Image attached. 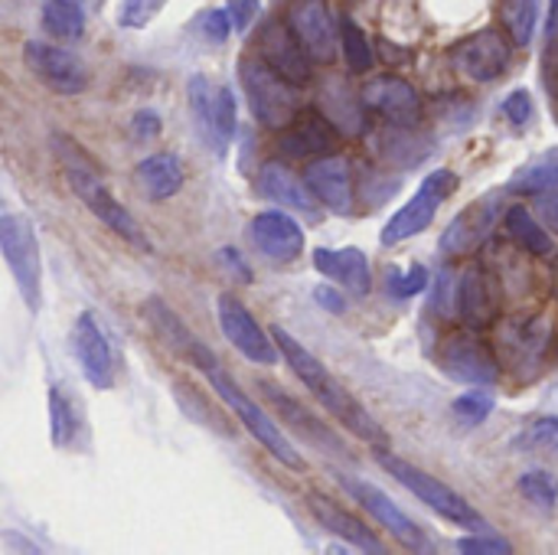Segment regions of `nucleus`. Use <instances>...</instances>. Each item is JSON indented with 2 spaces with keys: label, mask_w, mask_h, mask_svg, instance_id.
Segmentation results:
<instances>
[{
  "label": "nucleus",
  "mask_w": 558,
  "mask_h": 555,
  "mask_svg": "<svg viewBox=\"0 0 558 555\" xmlns=\"http://www.w3.org/2000/svg\"><path fill=\"white\" fill-rule=\"evenodd\" d=\"M340 49H343V59H347V69L350 72H369L373 62H376L369 36L350 16L340 20Z\"/></svg>",
  "instance_id": "nucleus-35"
},
{
  "label": "nucleus",
  "mask_w": 558,
  "mask_h": 555,
  "mask_svg": "<svg viewBox=\"0 0 558 555\" xmlns=\"http://www.w3.org/2000/svg\"><path fill=\"white\" fill-rule=\"evenodd\" d=\"M307 186L317 193V200L330 213H350L356 200V180H353V164L340 154L317 157L307 170Z\"/></svg>",
  "instance_id": "nucleus-22"
},
{
  "label": "nucleus",
  "mask_w": 558,
  "mask_h": 555,
  "mask_svg": "<svg viewBox=\"0 0 558 555\" xmlns=\"http://www.w3.org/2000/svg\"><path fill=\"white\" fill-rule=\"evenodd\" d=\"M314 268L324 278H333L337 285H343L350 294H369L373 288V268L363 249L347 245V249H314Z\"/></svg>",
  "instance_id": "nucleus-24"
},
{
  "label": "nucleus",
  "mask_w": 558,
  "mask_h": 555,
  "mask_svg": "<svg viewBox=\"0 0 558 555\" xmlns=\"http://www.w3.org/2000/svg\"><path fill=\"white\" fill-rule=\"evenodd\" d=\"M553 321L546 314H533L526 321H513L504 330V353L513 360L517 370H536L549 350Z\"/></svg>",
  "instance_id": "nucleus-25"
},
{
  "label": "nucleus",
  "mask_w": 558,
  "mask_h": 555,
  "mask_svg": "<svg viewBox=\"0 0 558 555\" xmlns=\"http://www.w3.org/2000/svg\"><path fill=\"white\" fill-rule=\"evenodd\" d=\"M314 298H317V301H320V307H327L330 314H343V311H347V301H343L333 288H327V285L314 288Z\"/></svg>",
  "instance_id": "nucleus-47"
},
{
  "label": "nucleus",
  "mask_w": 558,
  "mask_h": 555,
  "mask_svg": "<svg viewBox=\"0 0 558 555\" xmlns=\"http://www.w3.org/2000/svg\"><path fill=\"white\" fill-rule=\"evenodd\" d=\"M441 370L464 386H494L500 379V360L477 330L451 334L441 343Z\"/></svg>",
  "instance_id": "nucleus-10"
},
{
  "label": "nucleus",
  "mask_w": 558,
  "mask_h": 555,
  "mask_svg": "<svg viewBox=\"0 0 558 555\" xmlns=\"http://www.w3.org/2000/svg\"><path fill=\"white\" fill-rule=\"evenodd\" d=\"M513 193L523 196H543V193H556L558 190V147H549L543 154H536L533 160H526L513 180H510Z\"/></svg>",
  "instance_id": "nucleus-29"
},
{
  "label": "nucleus",
  "mask_w": 558,
  "mask_h": 555,
  "mask_svg": "<svg viewBox=\"0 0 558 555\" xmlns=\"http://www.w3.org/2000/svg\"><path fill=\"white\" fill-rule=\"evenodd\" d=\"M454 304H458V317L468 330H490L497 324V311H500V294L494 285V275L481 265L471 262L454 288Z\"/></svg>",
  "instance_id": "nucleus-15"
},
{
  "label": "nucleus",
  "mask_w": 558,
  "mask_h": 555,
  "mask_svg": "<svg viewBox=\"0 0 558 555\" xmlns=\"http://www.w3.org/2000/svg\"><path fill=\"white\" fill-rule=\"evenodd\" d=\"M307 507H311L314 520H317L327 533H333L337 540H343V543H350V546H356V550H363V553H386L383 543H379V536H376L363 520H356L353 514H347L343 507H337L330 497L311 494V497H307Z\"/></svg>",
  "instance_id": "nucleus-26"
},
{
  "label": "nucleus",
  "mask_w": 558,
  "mask_h": 555,
  "mask_svg": "<svg viewBox=\"0 0 558 555\" xmlns=\"http://www.w3.org/2000/svg\"><path fill=\"white\" fill-rule=\"evenodd\" d=\"M23 59H26V69L52 92L59 95H78L85 85H88V69L85 62L62 49V46H52V43H26L23 46Z\"/></svg>",
  "instance_id": "nucleus-12"
},
{
  "label": "nucleus",
  "mask_w": 558,
  "mask_h": 555,
  "mask_svg": "<svg viewBox=\"0 0 558 555\" xmlns=\"http://www.w3.org/2000/svg\"><path fill=\"white\" fill-rule=\"evenodd\" d=\"M258 389H262V396L271 402V409H278V415L288 422V429H291L294 435H304V438H307L311 445H317L320 451L347 455V448L340 445V438H337L327 425H320V419H314L294 396H288L281 386H275V379H262Z\"/></svg>",
  "instance_id": "nucleus-23"
},
{
  "label": "nucleus",
  "mask_w": 558,
  "mask_h": 555,
  "mask_svg": "<svg viewBox=\"0 0 558 555\" xmlns=\"http://www.w3.org/2000/svg\"><path fill=\"white\" fill-rule=\"evenodd\" d=\"M500 213H504V196H500V193H487V196H481L477 203H471V206H468L464 213H458V216L451 219V226L445 229V236H441V255L461 258V255L477 252V249L490 239V232H494Z\"/></svg>",
  "instance_id": "nucleus-13"
},
{
  "label": "nucleus",
  "mask_w": 558,
  "mask_h": 555,
  "mask_svg": "<svg viewBox=\"0 0 558 555\" xmlns=\"http://www.w3.org/2000/svg\"><path fill=\"white\" fill-rule=\"evenodd\" d=\"M229 16H232L235 33H245L252 20L258 16V0H229Z\"/></svg>",
  "instance_id": "nucleus-46"
},
{
  "label": "nucleus",
  "mask_w": 558,
  "mask_h": 555,
  "mask_svg": "<svg viewBox=\"0 0 558 555\" xmlns=\"http://www.w3.org/2000/svg\"><path fill=\"white\" fill-rule=\"evenodd\" d=\"M75 432H78V419L69 396L62 389H49V442L56 448H69L75 442Z\"/></svg>",
  "instance_id": "nucleus-36"
},
{
  "label": "nucleus",
  "mask_w": 558,
  "mask_h": 555,
  "mask_svg": "<svg viewBox=\"0 0 558 555\" xmlns=\"http://www.w3.org/2000/svg\"><path fill=\"white\" fill-rule=\"evenodd\" d=\"M458 190V177L451 170H432L422 186L415 190V196L383 226V245H399L418 232H425L435 219V213L441 209V203Z\"/></svg>",
  "instance_id": "nucleus-8"
},
{
  "label": "nucleus",
  "mask_w": 558,
  "mask_h": 555,
  "mask_svg": "<svg viewBox=\"0 0 558 555\" xmlns=\"http://www.w3.org/2000/svg\"><path fill=\"white\" fill-rule=\"evenodd\" d=\"M271 334H275V340H278V347H281V357L288 360V366L294 370V376L314 393V399L333 415V419H340L356 438H363V442H369V445H376V448H386V442H389V435H386V429L369 415V409L298 340V337H291L284 327H271Z\"/></svg>",
  "instance_id": "nucleus-1"
},
{
  "label": "nucleus",
  "mask_w": 558,
  "mask_h": 555,
  "mask_svg": "<svg viewBox=\"0 0 558 555\" xmlns=\"http://www.w3.org/2000/svg\"><path fill=\"white\" fill-rule=\"evenodd\" d=\"M504 114H507L513 124H526V121L533 118V98H530V92H523V88L510 92L507 101H504Z\"/></svg>",
  "instance_id": "nucleus-45"
},
{
  "label": "nucleus",
  "mask_w": 558,
  "mask_h": 555,
  "mask_svg": "<svg viewBox=\"0 0 558 555\" xmlns=\"http://www.w3.org/2000/svg\"><path fill=\"white\" fill-rule=\"evenodd\" d=\"M163 7H167V0H121L118 23L124 29H144Z\"/></svg>",
  "instance_id": "nucleus-39"
},
{
  "label": "nucleus",
  "mask_w": 558,
  "mask_h": 555,
  "mask_svg": "<svg viewBox=\"0 0 558 555\" xmlns=\"http://www.w3.org/2000/svg\"><path fill=\"white\" fill-rule=\"evenodd\" d=\"M43 26L56 39H78L85 33V10L72 0H46L43 3Z\"/></svg>",
  "instance_id": "nucleus-33"
},
{
  "label": "nucleus",
  "mask_w": 558,
  "mask_h": 555,
  "mask_svg": "<svg viewBox=\"0 0 558 555\" xmlns=\"http://www.w3.org/2000/svg\"><path fill=\"white\" fill-rule=\"evenodd\" d=\"M0 249H3V262L16 281L23 304L36 314L43 304V255H39L33 222L7 209L0 216Z\"/></svg>",
  "instance_id": "nucleus-5"
},
{
  "label": "nucleus",
  "mask_w": 558,
  "mask_h": 555,
  "mask_svg": "<svg viewBox=\"0 0 558 555\" xmlns=\"http://www.w3.org/2000/svg\"><path fill=\"white\" fill-rule=\"evenodd\" d=\"M520 494H523L533 507L553 510L558 504L556 474H549V471H530V474H523V478H520Z\"/></svg>",
  "instance_id": "nucleus-37"
},
{
  "label": "nucleus",
  "mask_w": 558,
  "mask_h": 555,
  "mask_svg": "<svg viewBox=\"0 0 558 555\" xmlns=\"http://www.w3.org/2000/svg\"><path fill=\"white\" fill-rule=\"evenodd\" d=\"M199 370H203V376L209 379V386L219 393V399L242 419V425L252 432V438L262 445V448H268L271 455H275V461H281L284 468H291V471H304L307 464H304V458H301V451L291 445V438L281 432V425L255 402V399H248L245 396V389L226 373V366L216 360V353L206 347V343H199V340H193V347H190V353H186Z\"/></svg>",
  "instance_id": "nucleus-3"
},
{
  "label": "nucleus",
  "mask_w": 558,
  "mask_h": 555,
  "mask_svg": "<svg viewBox=\"0 0 558 555\" xmlns=\"http://www.w3.org/2000/svg\"><path fill=\"white\" fill-rule=\"evenodd\" d=\"M72 3H78V7H82L85 13H88V10H98V7H101V0H72Z\"/></svg>",
  "instance_id": "nucleus-51"
},
{
  "label": "nucleus",
  "mask_w": 558,
  "mask_h": 555,
  "mask_svg": "<svg viewBox=\"0 0 558 555\" xmlns=\"http://www.w3.org/2000/svg\"><path fill=\"white\" fill-rule=\"evenodd\" d=\"M258 186H262V193L268 196V200H275V203H281V206H288V209H298V213H304V216H320V209H317V193L307 186V183H301L284 164H278V160H271V164H265L262 167V177H258Z\"/></svg>",
  "instance_id": "nucleus-27"
},
{
  "label": "nucleus",
  "mask_w": 558,
  "mask_h": 555,
  "mask_svg": "<svg viewBox=\"0 0 558 555\" xmlns=\"http://www.w3.org/2000/svg\"><path fill=\"white\" fill-rule=\"evenodd\" d=\"M428 288V268L425 265H409L405 272L392 268L389 272V291H396L399 298H415Z\"/></svg>",
  "instance_id": "nucleus-40"
},
{
  "label": "nucleus",
  "mask_w": 558,
  "mask_h": 555,
  "mask_svg": "<svg viewBox=\"0 0 558 555\" xmlns=\"http://www.w3.org/2000/svg\"><path fill=\"white\" fill-rule=\"evenodd\" d=\"M507 229L510 236L523 245V252L530 255H553L556 245H553V236L536 222V216L523 206H510L507 209Z\"/></svg>",
  "instance_id": "nucleus-31"
},
{
  "label": "nucleus",
  "mask_w": 558,
  "mask_h": 555,
  "mask_svg": "<svg viewBox=\"0 0 558 555\" xmlns=\"http://www.w3.org/2000/svg\"><path fill=\"white\" fill-rule=\"evenodd\" d=\"M366 111L379 114L389 128H415L418 124V114H422V98L418 92L399 79V75H376L363 85L360 92Z\"/></svg>",
  "instance_id": "nucleus-16"
},
{
  "label": "nucleus",
  "mask_w": 558,
  "mask_h": 555,
  "mask_svg": "<svg viewBox=\"0 0 558 555\" xmlns=\"http://www.w3.org/2000/svg\"><path fill=\"white\" fill-rule=\"evenodd\" d=\"M458 550L471 555H510L513 546L504 540V536H484V533H474V536H464L458 540Z\"/></svg>",
  "instance_id": "nucleus-43"
},
{
  "label": "nucleus",
  "mask_w": 558,
  "mask_h": 555,
  "mask_svg": "<svg viewBox=\"0 0 558 555\" xmlns=\"http://www.w3.org/2000/svg\"><path fill=\"white\" fill-rule=\"evenodd\" d=\"M451 62L474 82H497L510 65V43L497 29H481L451 49Z\"/></svg>",
  "instance_id": "nucleus-17"
},
{
  "label": "nucleus",
  "mask_w": 558,
  "mask_h": 555,
  "mask_svg": "<svg viewBox=\"0 0 558 555\" xmlns=\"http://www.w3.org/2000/svg\"><path fill=\"white\" fill-rule=\"evenodd\" d=\"M340 141L337 124L324 111H301L281 134L278 147L284 157L307 160V157H327Z\"/></svg>",
  "instance_id": "nucleus-20"
},
{
  "label": "nucleus",
  "mask_w": 558,
  "mask_h": 555,
  "mask_svg": "<svg viewBox=\"0 0 558 555\" xmlns=\"http://www.w3.org/2000/svg\"><path fill=\"white\" fill-rule=\"evenodd\" d=\"M199 29H203V36H206L209 43H226L229 29H235V26H232V16H229V13L209 10V13L199 16Z\"/></svg>",
  "instance_id": "nucleus-44"
},
{
  "label": "nucleus",
  "mask_w": 558,
  "mask_h": 555,
  "mask_svg": "<svg viewBox=\"0 0 558 555\" xmlns=\"http://www.w3.org/2000/svg\"><path fill=\"white\" fill-rule=\"evenodd\" d=\"M72 347L78 357V366L85 373V379L95 389H111L114 383V350L98 324V317L92 311L78 314L75 327H72Z\"/></svg>",
  "instance_id": "nucleus-19"
},
{
  "label": "nucleus",
  "mask_w": 558,
  "mask_h": 555,
  "mask_svg": "<svg viewBox=\"0 0 558 555\" xmlns=\"http://www.w3.org/2000/svg\"><path fill=\"white\" fill-rule=\"evenodd\" d=\"M288 26L307 49V56L320 65H330L340 49L337 23L327 10V0H291L288 7Z\"/></svg>",
  "instance_id": "nucleus-14"
},
{
  "label": "nucleus",
  "mask_w": 558,
  "mask_h": 555,
  "mask_svg": "<svg viewBox=\"0 0 558 555\" xmlns=\"http://www.w3.org/2000/svg\"><path fill=\"white\" fill-rule=\"evenodd\" d=\"M379 464H383L405 491H412L422 504H428L435 514H441L448 523L464 527V530H484L481 514H477L458 491H451L448 484H441V481L432 478L428 471H422V468H415V464H409V461H402V458H396V455H389V451H383V448H379Z\"/></svg>",
  "instance_id": "nucleus-6"
},
{
  "label": "nucleus",
  "mask_w": 558,
  "mask_h": 555,
  "mask_svg": "<svg viewBox=\"0 0 558 555\" xmlns=\"http://www.w3.org/2000/svg\"><path fill=\"white\" fill-rule=\"evenodd\" d=\"M500 20L513 46H530L536 33V20H539V0H504Z\"/></svg>",
  "instance_id": "nucleus-32"
},
{
  "label": "nucleus",
  "mask_w": 558,
  "mask_h": 555,
  "mask_svg": "<svg viewBox=\"0 0 558 555\" xmlns=\"http://www.w3.org/2000/svg\"><path fill=\"white\" fill-rule=\"evenodd\" d=\"M451 412H454V419H458L464 429H474V425H481V422L494 412V396H490V393H484V389H474V386H471L464 396H458V399H454Z\"/></svg>",
  "instance_id": "nucleus-38"
},
{
  "label": "nucleus",
  "mask_w": 558,
  "mask_h": 555,
  "mask_svg": "<svg viewBox=\"0 0 558 555\" xmlns=\"http://www.w3.org/2000/svg\"><path fill=\"white\" fill-rule=\"evenodd\" d=\"M137 131H141V134L160 131V118H157L154 111H141V114H137Z\"/></svg>",
  "instance_id": "nucleus-49"
},
{
  "label": "nucleus",
  "mask_w": 558,
  "mask_h": 555,
  "mask_svg": "<svg viewBox=\"0 0 558 555\" xmlns=\"http://www.w3.org/2000/svg\"><path fill=\"white\" fill-rule=\"evenodd\" d=\"M239 79L248 98L252 114L271 128V131H284L298 114H301V98H298V85L288 82L284 75H278L262 56H245L239 62Z\"/></svg>",
  "instance_id": "nucleus-4"
},
{
  "label": "nucleus",
  "mask_w": 558,
  "mask_h": 555,
  "mask_svg": "<svg viewBox=\"0 0 558 555\" xmlns=\"http://www.w3.org/2000/svg\"><path fill=\"white\" fill-rule=\"evenodd\" d=\"M536 209H539L543 222L553 226L558 232V193H543V200L536 203Z\"/></svg>",
  "instance_id": "nucleus-48"
},
{
  "label": "nucleus",
  "mask_w": 558,
  "mask_h": 555,
  "mask_svg": "<svg viewBox=\"0 0 558 555\" xmlns=\"http://www.w3.org/2000/svg\"><path fill=\"white\" fill-rule=\"evenodd\" d=\"M248 236H252L255 249L271 262H294L304 252V229L298 226L294 216H288L281 209L258 213L248 226Z\"/></svg>",
  "instance_id": "nucleus-21"
},
{
  "label": "nucleus",
  "mask_w": 558,
  "mask_h": 555,
  "mask_svg": "<svg viewBox=\"0 0 558 555\" xmlns=\"http://www.w3.org/2000/svg\"><path fill=\"white\" fill-rule=\"evenodd\" d=\"M134 177L150 200H170L183 186V164L177 154H150L134 167Z\"/></svg>",
  "instance_id": "nucleus-28"
},
{
  "label": "nucleus",
  "mask_w": 558,
  "mask_h": 555,
  "mask_svg": "<svg viewBox=\"0 0 558 555\" xmlns=\"http://www.w3.org/2000/svg\"><path fill=\"white\" fill-rule=\"evenodd\" d=\"M523 445L533 448V451L558 455V419H536V422L523 432Z\"/></svg>",
  "instance_id": "nucleus-41"
},
{
  "label": "nucleus",
  "mask_w": 558,
  "mask_h": 555,
  "mask_svg": "<svg viewBox=\"0 0 558 555\" xmlns=\"http://www.w3.org/2000/svg\"><path fill=\"white\" fill-rule=\"evenodd\" d=\"M553 291H556V298H558V255H556V265H553Z\"/></svg>",
  "instance_id": "nucleus-52"
},
{
  "label": "nucleus",
  "mask_w": 558,
  "mask_h": 555,
  "mask_svg": "<svg viewBox=\"0 0 558 555\" xmlns=\"http://www.w3.org/2000/svg\"><path fill=\"white\" fill-rule=\"evenodd\" d=\"M216 314H219V327L226 334V340L248 360V363H262V366H275L281 360V347L275 340V334H268L255 317L252 311L235 298V294H219V304H216Z\"/></svg>",
  "instance_id": "nucleus-9"
},
{
  "label": "nucleus",
  "mask_w": 558,
  "mask_h": 555,
  "mask_svg": "<svg viewBox=\"0 0 558 555\" xmlns=\"http://www.w3.org/2000/svg\"><path fill=\"white\" fill-rule=\"evenodd\" d=\"M340 484L350 491V497H356V504L376 520V523H383L389 533H392V540H399L405 550H412V553H432V543H428V536H425V530L409 517V514H402V507L399 504H392V497H386L376 484H369V481H356V478H340Z\"/></svg>",
  "instance_id": "nucleus-11"
},
{
  "label": "nucleus",
  "mask_w": 558,
  "mask_h": 555,
  "mask_svg": "<svg viewBox=\"0 0 558 555\" xmlns=\"http://www.w3.org/2000/svg\"><path fill=\"white\" fill-rule=\"evenodd\" d=\"M546 85L558 95V0L549 3V23H546Z\"/></svg>",
  "instance_id": "nucleus-42"
},
{
  "label": "nucleus",
  "mask_w": 558,
  "mask_h": 555,
  "mask_svg": "<svg viewBox=\"0 0 558 555\" xmlns=\"http://www.w3.org/2000/svg\"><path fill=\"white\" fill-rule=\"evenodd\" d=\"M258 56L278 72L284 75L288 82L294 85H307L314 69H311V56L307 49L301 46V39L294 36V29L281 20H271L262 26V36H258Z\"/></svg>",
  "instance_id": "nucleus-18"
},
{
  "label": "nucleus",
  "mask_w": 558,
  "mask_h": 555,
  "mask_svg": "<svg viewBox=\"0 0 558 555\" xmlns=\"http://www.w3.org/2000/svg\"><path fill=\"white\" fill-rule=\"evenodd\" d=\"M52 147H56V157H59V164H62V173H65L69 186L75 190V196L82 200V206H85L101 226H108L114 236H121L128 245H134L137 252H150V242H147V236L141 232L137 219H134V216L114 200V193L105 186L98 164L82 150V144H75V141L65 137V134H56V137H52Z\"/></svg>",
  "instance_id": "nucleus-2"
},
{
  "label": "nucleus",
  "mask_w": 558,
  "mask_h": 555,
  "mask_svg": "<svg viewBox=\"0 0 558 555\" xmlns=\"http://www.w3.org/2000/svg\"><path fill=\"white\" fill-rule=\"evenodd\" d=\"M190 111L196 121V131L203 141L216 150L226 154V147L235 137V95L229 85H219L206 75L190 79Z\"/></svg>",
  "instance_id": "nucleus-7"
},
{
  "label": "nucleus",
  "mask_w": 558,
  "mask_h": 555,
  "mask_svg": "<svg viewBox=\"0 0 558 555\" xmlns=\"http://www.w3.org/2000/svg\"><path fill=\"white\" fill-rule=\"evenodd\" d=\"M379 49H383V59H386V62H402V59H405V52H399L389 39H379Z\"/></svg>",
  "instance_id": "nucleus-50"
},
{
  "label": "nucleus",
  "mask_w": 558,
  "mask_h": 555,
  "mask_svg": "<svg viewBox=\"0 0 558 555\" xmlns=\"http://www.w3.org/2000/svg\"><path fill=\"white\" fill-rule=\"evenodd\" d=\"M144 314H147V321L157 327V334L170 343V347H177L180 353H190V347H193V334H190V327L160 301V298H150L147 301V307H144Z\"/></svg>",
  "instance_id": "nucleus-34"
},
{
  "label": "nucleus",
  "mask_w": 558,
  "mask_h": 555,
  "mask_svg": "<svg viewBox=\"0 0 558 555\" xmlns=\"http://www.w3.org/2000/svg\"><path fill=\"white\" fill-rule=\"evenodd\" d=\"M363 98L350 95V88L343 82H327L324 88V114L343 131V134H360L366 128L363 121Z\"/></svg>",
  "instance_id": "nucleus-30"
}]
</instances>
